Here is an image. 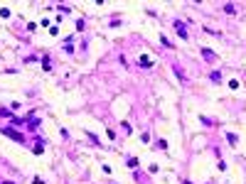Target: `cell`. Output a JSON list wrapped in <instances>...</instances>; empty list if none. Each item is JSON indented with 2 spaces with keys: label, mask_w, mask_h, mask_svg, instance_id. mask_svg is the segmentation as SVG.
<instances>
[{
  "label": "cell",
  "mask_w": 246,
  "mask_h": 184,
  "mask_svg": "<svg viewBox=\"0 0 246 184\" xmlns=\"http://www.w3.org/2000/svg\"><path fill=\"white\" fill-rule=\"evenodd\" d=\"M0 133H3V135H10L15 142H25V135H20V133H15L12 130V128H0Z\"/></svg>",
  "instance_id": "cell-1"
},
{
  "label": "cell",
  "mask_w": 246,
  "mask_h": 184,
  "mask_svg": "<svg viewBox=\"0 0 246 184\" xmlns=\"http://www.w3.org/2000/svg\"><path fill=\"white\" fill-rule=\"evenodd\" d=\"M175 30H177V34L182 37V40H187V30H185V27H182L180 22H175Z\"/></svg>",
  "instance_id": "cell-2"
},
{
  "label": "cell",
  "mask_w": 246,
  "mask_h": 184,
  "mask_svg": "<svg viewBox=\"0 0 246 184\" xmlns=\"http://www.w3.org/2000/svg\"><path fill=\"white\" fill-rule=\"evenodd\" d=\"M202 54H204V57H207V59H209V62H214V59H217V54H214L212 49H207V47L202 49Z\"/></svg>",
  "instance_id": "cell-3"
},
{
  "label": "cell",
  "mask_w": 246,
  "mask_h": 184,
  "mask_svg": "<svg viewBox=\"0 0 246 184\" xmlns=\"http://www.w3.org/2000/svg\"><path fill=\"white\" fill-rule=\"evenodd\" d=\"M140 66H153V62H150V57H140Z\"/></svg>",
  "instance_id": "cell-4"
}]
</instances>
